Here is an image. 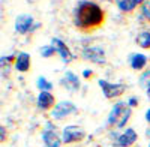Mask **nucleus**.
I'll list each match as a JSON object with an SVG mask.
<instances>
[{"mask_svg": "<svg viewBox=\"0 0 150 147\" xmlns=\"http://www.w3.org/2000/svg\"><path fill=\"white\" fill-rule=\"evenodd\" d=\"M134 2L137 3V5H143V3H146L147 0H134Z\"/></svg>", "mask_w": 150, "mask_h": 147, "instance_id": "nucleus-25", "label": "nucleus"}, {"mask_svg": "<svg viewBox=\"0 0 150 147\" xmlns=\"http://www.w3.org/2000/svg\"><path fill=\"white\" fill-rule=\"evenodd\" d=\"M54 53H57V51L53 45H45V47L41 48V56L45 57V59H50L51 56H54Z\"/></svg>", "mask_w": 150, "mask_h": 147, "instance_id": "nucleus-19", "label": "nucleus"}, {"mask_svg": "<svg viewBox=\"0 0 150 147\" xmlns=\"http://www.w3.org/2000/svg\"><path fill=\"white\" fill-rule=\"evenodd\" d=\"M38 108L39 110H50L56 107V99H54V95L51 92H39L38 95V99H36Z\"/></svg>", "mask_w": 150, "mask_h": 147, "instance_id": "nucleus-11", "label": "nucleus"}, {"mask_svg": "<svg viewBox=\"0 0 150 147\" xmlns=\"http://www.w3.org/2000/svg\"><path fill=\"white\" fill-rule=\"evenodd\" d=\"M83 59L87 62H92L96 65H104L107 63V57H105V51L101 47H87L83 50Z\"/></svg>", "mask_w": 150, "mask_h": 147, "instance_id": "nucleus-6", "label": "nucleus"}, {"mask_svg": "<svg viewBox=\"0 0 150 147\" xmlns=\"http://www.w3.org/2000/svg\"><path fill=\"white\" fill-rule=\"evenodd\" d=\"M107 2H114V0H107Z\"/></svg>", "mask_w": 150, "mask_h": 147, "instance_id": "nucleus-28", "label": "nucleus"}, {"mask_svg": "<svg viewBox=\"0 0 150 147\" xmlns=\"http://www.w3.org/2000/svg\"><path fill=\"white\" fill-rule=\"evenodd\" d=\"M149 147H150V144H149Z\"/></svg>", "mask_w": 150, "mask_h": 147, "instance_id": "nucleus-29", "label": "nucleus"}, {"mask_svg": "<svg viewBox=\"0 0 150 147\" xmlns=\"http://www.w3.org/2000/svg\"><path fill=\"white\" fill-rule=\"evenodd\" d=\"M147 135H149V137H150V129H149V131H147Z\"/></svg>", "mask_w": 150, "mask_h": 147, "instance_id": "nucleus-27", "label": "nucleus"}, {"mask_svg": "<svg viewBox=\"0 0 150 147\" xmlns=\"http://www.w3.org/2000/svg\"><path fill=\"white\" fill-rule=\"evenodd\" d=\"M60 83H62V86H63V87H66V90H69L71 93L77 92V90L80 89L78 75H77V74H74V72H71V71L65 72V75H63V78H62Z\"/></svg>", "mask_w": 150, "mask_h": 147, "instance_id": "nucleus-10", "label": "nucleus"}, {"mask_svg": "<svg viewBox=\"0 0 150 147\" xmlns=\"http://www.w3.org/2000/svg\"><path fill=\"white\" fill-rule=\"evenodd\" d=\"M146 93H147V98H149V99H150V89H149V90H147Z\"/></svg>", "mask_w": 150, "mask_h": 147, "instance_id": "nucleus-26", "label": "nucleus"}, {"mask_svg": "<svg viewBox=\"0 0 150 147\" xmlns=\"http://www.w3.org/2000/svg\"><path fill=\"white\" fill-rule=\"evenodd\" d=\"M98 84L102 89V93L107 99H116V98L122 96L128 89L126 84H123V83H110L107 80H99Z\"/></svg>", "mask_w": 150, "mask_h": 147, "instance_id": "nucleus-3", "label": "nucleus"}, {"mask_svg": "<svg viewBox=\"0 0 150 147\" xmlns=\"http://www.w3.org/2000/svg\"><path fill=\"white\" fill-rule=\"evenodd\" d=\"M0 131H2V140H0V141H5V138H6V132H5V126H2V128H0Z\"/></svg>", "mask_w": 150, "mask_h": 147, "instance_id": "nucleus-23", "label": "nucleus"}, {"mask_svg": "<svg viewBox=\"0 0 150 147\" xmlns=\"http://www.w3.org/2000/svg\"><path fill=\"white\" fill-rule=\"evenodd\" d=\"M138 140V135H137L135 129L132 128H126L120 135L116 137V141L112 143L116 147H131L132 144H135V141Z\"/></svg>", "mask_w": 150, "mask_h": 147, "instance_id": "nucleus-7", "label": "nucleus"}, {"mask_svg": "<svg viewBox=\"0 0 150 147\" xmlns=\"http://www.w3.org/2000/svg\"><path fill=\"white\" fill-rule=\"evenodd\" d=\"M83 77H84V78H90V77H93V71H90V69L83 71Z\"/></svg>", "mask_w": 150, "mask_h": 147, "instance_id": "nucleus-22", "label": "nucleus"}, {"mask_svg": "<svg viewBox=\"0 0 150 147\" xmlns=\"http://www.w3.org/2000/svg\"><path fill=\"white\" fill-rule=\"evenodd\" d=\"M42 141H44V147H59L62 143L57 134L54 131H48V129L42 132Z\"/></svg>", "mask_w": 150, "mask_h": 147, "instance_id": "nucleus-14", "label": "nucleus"}, {"mask_svg": "<svg viewBox=\"0 0 150 147\" xmlns=\"http://www.w3.org/2000/svg\"><path fill=\"white\" fill-rule=\"evenodd\" d=\"M135 42L138 47L144 48V50H149L150 48V32H141L137 35L135 38Z\"/></svg>", "mask_w": 150, "mask_h": 147, "instance_id": "nucleus-15", "label": "nucleus"}, {"mask_svg": "<svg viewBox=\"0 0 150 147\" xmlns=\"http://www.w3.org/2000/svg\"><path fill=\"white\" fill-rule=\"evenodd\" d=\"M141 15H143L147 21H150V2H149V0H147L146 3L141 5Z\"/></svg>", "mask_w": 150, "mask_h": 147, "instance_id": "nucleus-20", "label": "nucleus"}, {"mask_svg": "<svg viewBox=\"0 0 150 147\" xmlns=\"http://www.w3.org/2000/svg\"><path fill=\"white\" fill-rule=\"evenodd\" d=\"M36 86H38V89H39L41 92H50L53 89V84L50 83L45 77H39L36 81Z\"/></svg>", "mask_w": 150, "mask_h": 147, "instance_id": "nucleus-18", "label": "nucleus"}, {"mask_svg": "<svg viewBox=\"0 0 150 147\" xmlns=\"http://www.w3.org/2000/svg\"><path fill=\"white\" fill-rule=\"evenodd\" d=\"M138 84L141 86L143 89H146V90L150 89V69H146V71L141 74V75H140Z\"/></svg>", "mask_w": 150, "mask_h": 147, "instance_id": "nucleus-17", "label": "nucleus"}, {"mask_svg": "<svg viewBox=\"0 0 150 147\" xmlns=\"http://www.w3.org/2000/svg\"><path fill=\"white\" fill-rule=\"evenodd\" d=\"M74 113H77L75 104L71 102V101H62V102L56 104V107L53 108L51 117H53V120H63V119H66L68 116H71Z\"/></svg>", "mask_w": 150, "mask_h": 147, "instance_id": "nucleus-4", "label": "nucleus"}, {"mask_svg": "<svg viewBox=\"0 0 150 147\" xmlns=\"http://www.w3.org/2000/svg\"><path fill=\"white\" fill-rule=\"evenodd\" d=\"M132 116V110L126 102H117L114 104V107L111 108L110 116H108V125L114 129H122L126 126V123L129 122Z\"/></svg>", "mask_w": 150, "mask_h": 147, "instance_id": "nucleus-2", "label": "nucleus"}, {"mask_svg": "<svg viewBox=\"0 0 150 147\" xmlns=\"http://www.w3.org/2000/svg\"><path fill=\"white\" fill-rule=\"evenodd\" d=\"M104 23V11L95 2L83 0L74 11V24L81 30H92Z\"/></svg>", "mask_w": 150, "mask_h": 147, "instance_id": "nucleus-1", "label": "nucleus"}, {"mask_svg": "<svg viewBox=\"0 0 150 147\" xmlns=\"http://www.w3.org/2000/svg\"><path fill=\"white\" fill-rule=\"evenodd\" d=\"M86 137V132L83 128L80 126H75V125H69L65 126L63 131H62V141L71 144V143H78Z\"/></svg>", "mask_w": 150, "mask_h": 147, "instance_id": "nucleus-5", "label": "nucleus"}, {"mask_svg": "<svg viewBox=\"0 0 150 147\" xmlns=\"http://www.w3.org/2000/svg\"><path fill=\"white\" fill-rule=\"evenodd\" d=\"M33 17L29 14H21L15 18V32H18L20 35H26L29 32H32L33 29Z\"/></svg>", "mask_w": 150, "mask_h": 147, "instance_id": "nucleus-8", "label": "nucleus"}, {"mask_svg": "<svg viewBox=\"0 0 150 147\" xmlns=\"http://www.w3.org/2000/svg\"><path fill=\"white\" fill-rule=\"evenodd\" d=\"M129 65L134 71H143L147 65V56L143 53H132L129 56Z\"/></svg>", "mask_w": 150, "mask_h": 147, "instance_id": "nucleus-12", "label": "nucleus"}, {"mask_svg": "<svg viewBox=\"0 0 150 147\" xmlns=\"http://www.w3.org/2000/svg\"><path fill=\"white\" fill-rule=\"evenodd\" d=\"M116 5L122 12H126V14H129L137 8V3L134 0H116Z\"/></svg>", "mask_w": 150, "mask_h": 147, "instance_id": "nucleus-16", "label": "nucleus"}, {"mask_svg": "<svg viewBox=\"0 0 150 147\" xmlns=\"http://www.w3.org/2000/svg\"><path fill=\"white\" fill-rule=\"evenodd\" d=\"M146 122H149V123H150V108L146 111Z\"/></svg>", "mask_w": 150, "mask_h": 147, "instance_id": "nucleus-24", "label": "nucleus"}, {"mask_svg": "<svg viewBox=\"0 0 150 147\" xmlns=\"http://www.w3.org/2000/svg\"><path fill=\"white\" fill-rule=\"evenodd\" d=\"M126 104H128V105H129L131 108L137 107V105H138V98H137V96H131L129 99L126 101Z\"/></svg>", "mask_w": 150, "mask_h": 147, "instance_id": "nucleus-21", "label": "nucleus"}, {"mask_svg": "<svg viewBox=\"0 0 150 147\" xmlns=\"http://www.w3.org/2000/svg\"><path fill=\"white\" fill-rule=\"evenodd\" d=\"M51 45L56 48L57 54L60 56V59L63 60L65 63H69L71 60L74 59V56H72L71 50L66 47V44H65L63 41H62V39H59V38H53V39H51Z\"/></svg>", "mask_w": 150, "mask_h": 147, "instance_id": "nucleus-9", "label": "nucleus"}, {"mask_svg": "<svg viewBox=\"0 0 150 147\" xmlns=\"http://www.w3.org/2000/svg\"><path fill=\"white\" fill-rule=\"evenodd\" d=\"M32 59L27 53H18L15 57V69L18 72H27L30 69Z\"/></svg>", "mask_w": 150, "mask_h": 147, "instance_id": "nucleus-13", "label": "nucleus"}]
</instances>
